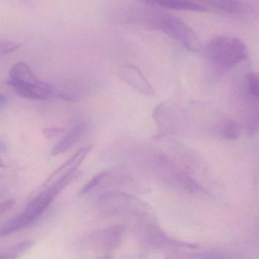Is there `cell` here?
<instances>
[{"instance_id": "17", "label": "cell", "mask_w": 259, "mask_h": 259, "mask_svg": "<svg viewBox=\"0 0 259 259\" xmlns=\"http://www.w3.org/2000/svg\"><path fill=\"white\" fill-rule=\"evenodd\" d=\"M14 204L15 201L13 200H7L0 202V216L4 214L5 212L8 211L14 206Z\"/></svg>"}, {"instance_id": "13", "label": "cell", "mask_w": 259, "mask_h": 259, "mask_svg": "<svg viewBox=\"0 0 259 259\" xmlns=\"http://www.w3.org/2000/svg\"><path fill=\"white\" fill-rule=\"evenodd\" d=\"M223 133L224 137L229 140H235L239 137L240 130L239 125L233 120H227L224 122L223 127Z\"/></svg>"}, {"instance_id": "20", "label": "cell", "mask_w": 259, "mask_h": 259, "mask_svg": "<svg viewBox=\"0 0 259 259\" xmlns=\"http://www.w3.org/2000/svg\"><path fill=\"white\" fill-rule=\"evenodd\" d=\"M6 165L4 164V162L2 160H0V168H5Z\"/></svg>"}, {"instance_id": "10", "label": "cell", "mask_w": 259, "mask_h": 259, "mask_svg": "<svg viewBox=\"0 0 259 259\" xmlns=\"http://www.w3.org/2000/svg\"><path fill=\"white\" fill-rule=\"evenodd\" d=\"M84 132V125L83 124H77L72 127L70 131L54 147L53 155H60L69 151L79 141Z\"/></svg>"}, {"instance_id": "4", "label": "cell", "mask_w": 259, "mask_h": 259, "mask_svg": "<svg viewBox=\"0 0 259 259\" xmlns=\"http://www.w3.org/2000/svg\"><path fill=\"white\" fill-rule=\"evenodd\" d=\"M100 205L109 214L115 213H140L145 209L143 203L122 193H109L100 198Z\"/></svg>"}, {"instance_id": "7", "label": "cell", "mask_w": 259, "mask_h": 259, "mask_svg": "<svg viewBox=\"0 0 259 259\" xmlns=\"http://www.w3.org/2000/svg\"><path fill=\"white\" fill-rule=\"evenodd\" d=\"M91 149H92L91 146H86L77 151L69 160H68L66 163H63L60 167L55 170V172H53L50 176L49 178L47 180V181L44 184V188L48 187L50 185L54 183V182L57 181L62 177L66 176V174H69L72 171L76 170L77 167L81 164L89 153L90 152Z\"/></svg>"}, {"instance_id": "2", "label": "cell", "mask_w": 259, "mask_h": 259, "mask_svg": "<svg viewBox=\"0 0 259 259\" xmlns=\"http://www.w3.org/2000/svg\"><path fill=\"white\" fill-rule=\"evenodd\" d=\"M8 84L19 96L27 99L44 101L54 95L53 86L37 79L30 66L22 62L16 63L10 69Z\"/></svg>"}, {"instance_id": "12", "label": "cell", "mask_w": 259, "mask_h": 259, "mask_svg": "<svg viewBox=\"0 0 259 259\" xmlns=\"http://www.w3.org/2000/svg\"><path fill=\"white\" fill-rule=\"evenodd\" d=\"M246 89L248 97L257 101L259 98L258 77L254 72H250L246 78Z\"/></svg>"}, {"instance_id": "5", "label": "cell", "mask_w": 259, "mask_h": 259, "mask_svg": "<svg viewBox=\"0 0 259 259\" xmlns=\"http://www.w3.org/2000/svg\"><path fill=\"white\" fill-rule=\"evenodd\" d=\"M123 232L124 227L122 226H112L86 236L84 242L86 246L95 251H112L119 245Z\"/></svg>"}, {"instance_id": "3", "label": "cell", "mask_w": 259, "mask_h": 259, "mask_svg": "<svg viewBox=\"0 0 259 259\" xmlns=\"http://www.w3.org/2000/svg\"><path fill=\"white\" fill-rule=\"evenodd\" d=\"M155 29L163 31L191 52L201 51V44L196 33L178 18L169 15H159Z\"/></svg>"}, {"instance_id": "16", "label": "cell", "mask_w": 259, "mask_h": 259, "mask_svg": "<svg viewBox=\"0 0 259 259\" xmlns=\"http://www.w3.org/2000/svg\"><path fill=\"white\" fill-rule=\"evenodd\" d=\"M62 130L57 128H48L44 130V134L48 139H54L61 134Z\"/></svg>"}, {"instance_id": "18", "label": "cell", "mask_w": 259, "mask_h": 259, "mask_svg": "<svg viewBox=\"0 0 259 259\" xmlns=\"http://www.w3.org/2000/svg\"><path fill=\"white\" fill-rule=\"evenodd\" d=\"M8 102V98L4 94L0 92V109L4 108Z\"/></svg>"}, {"instance_id": "8", "label": "cell", "mask_w": 259, "mask_h": 259, "mask_svg": "<svg viewBox=\"0 0 259 259\" xmlns=\"http://www.w3.org/2000/svg\"><path fill=\"white\" fill-rule=\"evenodd\" d=\"M149 5L157 6L170 10H183V11L206 13L208 12L207 7L203 4L193 2L191 0H138Z\"/></svg>"}, {"instance_id": "1", "label": "cell", "mask_w": 259, "mask_h": 259, "mask_svg": "<svg viewBox=\"0 0 259 259\" xmlns=\"http://www.w3.org/2000/svg\"><path fill=\"white\" fill-rule=\"evenodd\" d=\"M207 54L213 66L226 70L245 61L248 57V49L238 37L220 36L208 42Z\"/></svg>"}, {"instance_id": "19", "label": "cell", "mask_w": 259, "mask_h": 259, "mask_svg": "<svg viewBox=\"0 0 259 259\" xmlns=\"http://www.w3.org/2000/svg\"><path fill=\"white\" fill-rule=\"evenodd\" d=\"M6 147L4 144L0 143V151H5Z\"/></svg>"}, {"instance_id": "21", "label": "cell", "mask_w": 259, "mask_h": 259, "mask_svg": "<svg viewBox=\"0 0 259 259\" xmlns=\"http://www.w3.org/2000/svg\"><path fill=\"white\" fill-rule=\"evenodd\" d=\"M25 2H29L30 0H24Z\"/></svg>"}, {"instance_id": "6", "label": "cell", "mask_w": 259, "mask_h": 259, "mask_svg": "<svg viewBox=\"0 0 259 259\" xmlns=\"http://www.w3.org/2000/svg\"><path fill=\"white\" fill-rule=\"evenodd\" d=\"M118 76L141 95L154 97L155 92L145 75L134 65L124 64L118 69Z\"/></svg>"}, {"instance_id": "14", "label": "cell", "mask_w": 259, "mask_h": 259, "mask_svg": "<svg viewBox=\"0 0 259 259\" xmlns=\"http://www.w3.org/2000/svg\"><path fill=\"white\" fill-rule=\"evenodd\" d=\"M107 175H108L107 172H101V174L95 175V177L81 189V190L79 192L80 195H86V194L89 193V192L93 191L95 188L98 187V186L101 184V182L104 180V179L105 178Z\"/></svg>"}, {"instance_id": "11", "label": "cell", "mask_w": 259, "mask_h": 259, "mask_svg": "<svg viewBox=\"0 0 259 259\" xmlns=\"http://www.w3.org/2000/svg\"><path fill=\"white\" fill-rule=\"evenodd\" d=\"M147 242L154 246H172V247H189V248H195L192 244L180 242L179 241L174 240L169 236L163 234V232L160 231L156 227H150L149 230L146 233Z\"/></svg>"}, {"instance_id": "15", "label": "cell", "mask_w": 259, "mask_h": 259, "mask_svg": "<svg viewBox=\"0 0 259 259\" xmlns=\"http://www.w3.org/2000/svg\"><path fill=\"white\" fill-rule=\"evenodd\" d=\"M20 48V45L0 37V55H7Z\"/></svg>"}, {"instance_id": "9", "label": "cell", "mask_w": 259, "mask_h": 259, "mask_svg": "<svg viewBox=\"0 0 259 259\" xmlns=\"http://www.w3.org/2000/svg\"><path fill=\"white\" fill-rule=\"evenodd\" d=\"M206 7H211L218 11L228 14H243L248 11V7L242 0H202Z\"/></svg>"}]
</instances>
